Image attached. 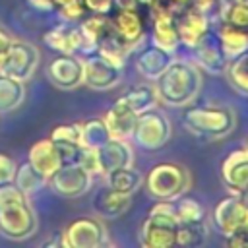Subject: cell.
I'll return each mask as SVG.
<instances>
[{"label":"cell","instance_id":"6da1fadb","mask_svg":"<svg viewBox=\"0 0 248 248\" xmlns=\"http://www.w3.org/2000/svg\"><path fill=\"white\" fill-rule=\"evenodd\" d=\"M39 219L29 196L14 182L0 186V232L12 240H25L37 232Z\"/></svg>","mask_w":248,"mask_h":248},{"label":"cell","instance_id":"7a4b0ae2","mask_svg":"<svg viewBox=\"0 0 248 248\" xmlns=\"http://www.w3.org/2000/svg\"><path fill=\"white\" fill-rule=\"evenodd\" d=\"M155 81L159 101L170 107H186L200 93L203 78L202 70L194 62L172 60Z\"/></svg>","mask_w":248,"mask_h":248},{"label":"cell","instance_id":"3957f363","mask_svg":"<svg viewBox=\"0 0 248 248\" xmlns=\"http://www.w3.org/2000/svg\"><path fill=\"white\" fill-rule=\"evenodd\" d=\"M188 107V105H186ZM182 122L188 132L205 138L221 140L236 126V114L229 107H188L182 112Z\"/></svg>","mask_w":248,"mask_h":248},{"label":"cell","instance_id":"277c9868","mask_svg":"<svg viewBox=\"0 0 248 248\" xmlns=\"http://www.w3.org/2000/svg\"><path fill=\"white\" fill-rule=\"evenodd\" d=\"M176 211L174 202L157 200L151 205L140 232V242L145 248H170L176 244Z\"/></svg>","mask_w":248,"mask_h":248},{"label":"cell","instance_id":"5b68a950","mask_svg":"<svg viewBox=\"0 0 248 248\" xmlns=\"http://www.w3.org/2000/svg\"><path fill=\"white\" fill-rule=\"evenodd\" d=\"M147 192L155 200H178L190 186V174L184 167L176 163H159L151 167L147 176L143 178Z\"/></svg>","mask_w":248,"mask_h":248},{"label":"cell","instance_id":"8992f818","mask_svg":"<svg viewBox=\"0 0 248 248\" xmlns=\"http://www.w3.org/2000/svg\"><path fill=\"white\" fill-rule=\"evenodd\" d=\"M172 128L165 112L149 108L136 118L132 140L143 149H159L170 140Z\"/></svg>","mask_w":248,"mask_h":248},{"label":"cell","instance_id":"52a82bcc","mask_svg":"<svg viewBox=\"0 0 248 248\" xmlns=\"http://www.w3.org/2000/svg\"><path fill=\"white\" fill-rule=\"evenodd\" d=\"M39 66V48L29 41H12L6 58L0 62V74L27 81Z\"/></svg>","mask_w":248,"mask_h":248},{"label":"cell","instance_id":"ba28073f","mask_svg":"<svg viewBox=\"0 0 248 248\" xmlns=\"http://www.w3.org/2000/svg\"><path fill=\"white\" fill-rule=\"evenodd\" d=\"M46 184L52 188L54 194L62 198H79L91 188L93 174L87 172L76 161H72V163H64L52 176H48Z\"/></svg>","mask_w":248,"mask_h":248},{"label":"cell","instance_id":"9c48e42d","mask_svg":"<svg viewBox=\"0 0 248 248\" xmlns=\"http://www.w3.org/2000/svg\"><path fill=\"white\" fill-rule=\"evenodd\" d=\"M68 248H99L108 242L107 229L97 217H79L62 231Z\"/></svg>","mask_w":248,"mask_h":248},{"label":"cell","instance_id":"30bf717a","mask_svg":"<svg viewBox=\"0 0 248 248\" xmlns=\"http://www.w3.org/2000/svg\"><path fill=\"white\" fill-rule=\"evenodd\" d=\"M213 223L223 236L248 227V200L238 194L223 198L213 209Z\"/></svg>","mask_w":248,"mask_h":248},{"label":"cell","instance_id":"8fae6325","mask_svg":"<svg viewBox=\"0 0 248 248\" xmlns=\"http://www.w3.org/2000/svg\"><path fill=\"white\" fill-rule=\"evenodd\" d=\"M120 70L99 52H91L83 60V83L95 91L112 89L120 81Z\"/></svg>","mask_w":248,"mask_h":248},{"label":"cell","instance_id":"7c38bea8","mask_svg":"<svg viewBox=\"0 0 248 248\" xmlns=\"http://www.w3.org/2000/svg\"><path fill=\"white\" fill-rule=\"evenodd\" d=\"M174 21H176V31H178L180 45H184L188 48H192L209 31L207 12H202L192 4L178 10L174 14Z\"/></svg>","mask_w":248,"mask_h":248},{"label":"cell","instance_id":"4fadbf2b","mask_svg":"<svg viewBox=\"0 0 248 248\" xmlns=\"http://www.w3.org/2000/svg\"><path fill=\"white\" fill-rule=\"evenodd\" d=\"M190 50L194 54V64L200 70H205L209 74H221V72H225V68L229 64V58L225 56V52L221 48L217 33H213V31H207Z\"/></svg>","mask_w":248,"mask_h":248},{"label":"cell","instance_id":"5bb4252c","mask_svg":"<svg viewBox=\"0 0 248 248\" xmlns=\"http://www.w3.org/2000/svg\"><path fill=\"white\" fill-rule=\"evenodd\" d=\"M221 178L232 194L248 200V149H236L227 155L221 165Z\"/></svg>","mask_w":248,"mask_h":248},{"label":"cell","instance_id":"9a60e30c","mask_svg":"<svg viewBox=\"0 0 248 248\" xmlns=\"http://www.w3.org/2000/svg\"><path fill=\"white\" fill-rule=\"evenodd\" d=\"M50 81L60 89H76L83 83V60L74 54H60L50 60L46 70Z\"/></svg>","mask_w":248,"mask_h":248},{"label":"cell","instance_id":"2e32d148","mask_svg":"<svg viewBox=\"0 0 248 248\" xmlns=\"http://www.w3.org/2000/svg\"><path fill=\"white\" fill-rule=\"evenodd\" d=\"M97 159H99V174L105 176L114 169L132 165L134 163V151H132L128 140L110 138L101 147H97Z\"/></svg>","mask_w":248,"mask_h":248},{"label":"cell","instance_id":"e0dca14e","mask_svg":"<svg viewBox=\"0 0 248 248\" xmlns=\"http://www.w3.org/2000/svg\"><path fill=\"white\" fill-rule=\"evenodd\" d=\"M45 45H48L52 50L60 54H74L78 50H83V35L79 25H74L72 21H64L50 31L43 35Z\"/></svg>","mask_w":248,"mask_h":248},{"label":"cell","instance_id":"ac0fdd59","mask_svg":"<svg viewBox=\"0 0 248 248\" xmlns=\"http://www.w3.org/2000/svg\"><path fill=\"white\" fill-rule=\"evenodd\" d=\"M151 43L159 48H165L169 52H174L180 45L174 14L169 8L155 6V19H153V31H151Z\"/></svg>","mask_w":248,"mask_h":248},{"label":"cell","instance_id":"d6986e66","mask_svg":"<svg viewBox=\"0 0 248 248\" xmlns=\"http://www.w3.org/2000/svg\"><path fill=\"white\" fill-rule=\"evenodd\" d=\"M27 161H29L46 180H48V176H52V174L64 165L62 151H60V147H58L50 138L33 143L31 149H29Z\"/></svg>","mask_w":248,"mask_h":248},{"label":"cell","instance_id":"ffe728a7","mask_svg":"<svg viewBox=\"0 0 248 248\" xmlns=\"http://www.w3.org/2000/svg\"><path fill=\"white\" fill-rule=\"evenodd\" d=\"M136 118H138V114L120 99H116L112 103V107L107 110V114L103 116L107 128L110 132V138H116V140H130L132 138Z\"/></svg>","mask_w":248,"mask_h":248},{"label":"cell","instance_id":"44dd1931","mask_svg":"<svg viewBox=\"0 0 248 248\" xmlns=\"http://www.w3.org/2000/svg\"><path fill=\"white\" fill-rule=\"evenodd\" d=\"M130 200H132L130 194H124V192H118L110 186H105L97 192V196L93 200V207L101 217L116 219V217H120L122 213L128 211Z\"/></svg>","mask_w":248,"mask_h":248},{"label":"cell","instance_id":"7402d4cb","mask_svg":"<svg viewBox=\"0 0 248 248\" xmlns=\"http://www.w3.org/2000/svg\"><path fill=\"white\" fill-rule=\"evenodd\" d=\"M170 62H172V52L153 45V46L141 50V54L136 58V70L141 74V78L155 81L167 70V66Z\"/></svg>","mask_w":248,"mask_h":248},{"label":"cell","instance_id":"603a6c76","mask_svg":"<svg viewBox=\"0 0 248 248\" xmlns=\"http://www.w3.org/2000/svg\"><path fill=\"white\" fill-rule=\"evenodd\" d=\"M83 35V52H95L99 41L112 31V19L108 14H93L79 23Z\"/></svg>","mask_w":248,"mask_h":248},{"label":"cell","instance_id":"cb8c5ba5","mask_svg":"<svg viewBox=\"0 0 248 248\" xmlns=\"http://www.w3.org/2000/svg\"><path fill=\"white\" fill-rule=\"evenodd\" d=\"M114 31L132 46H136L143 39V21L138 10H118L116 16L110 17Z\"/></svg>","mask_w":248,"mask_h":248},{"label":"cell","instance_id":"d4e9b609","mask_svg":"<svg viewBox=\"0 0 248 248\" xmlns=\"http://www.w3.org/2000/svg\"><path fill=\"white\" fill-rule=\"evenodd\" d=\"M132 48H134V46H132L130 43H126V41L114 31V25H112V31L107 33V35L99 41L95 52H99L101 56H105L107 60H110L114 66L122 68L124 62H126V56L130 54Z\"/></svg>","mask_w":248,"mask_h":248},{"label":"cell","instance_id":"484cf974","mask_svg":"<svg viewBox=\"0 0 248 248\" xmlns=\"http://www.w3.org/2000/svg\"><path fill=\"white\" fill-rule=\"evenodd\" d=\"M215 33H217L221 48L229 60L238 56L240 52H244L248 48V31H244V29H238V27L229 25V23H221V27Z\"/></svg>","mask_w":248,"mask_h":248},{"label":"cell","instance_id":"4316f807","mask_svg":"<svg viewBox=\"0 0 248 248\" xmlns=\"http://www.w3.org/2000/svg\"><path fill=\"white\" fill-rule=\"evenodd\" d=\"M107 176V186L118 190V192H124V194H136L141 184H143V176L138 169H134L132 165L128 167H120V169H114L110 170Z\"/></svg>","mask_w":248,"mask_h":248},{"label":"cell","instance_id":"83f0119b","mask_svg":"<svg viewBox=\"0 0 248 248\" xmlns=\"http://www.w3.org/2000/svg\"><path fill=\"white\" fill-rule=\"evenodd\" d=\"M118 99L124 101L138 116H140L141 112L149 110V108H155V107H157V101H159L155 87H151V85H147V83L134 85L132 89H128V91H126L122 97H118Z\"/></svg>","mask_w":248,"mask_h":248},{"label":"cell","instance_id":"f1b7e54d","mask_svg":"<svg viewBox=\"0 0 248 248\" xmlns=\"http://www.w3.org/2000/svg\"><path fill=\"white\" fill-rule=\"evenodd\" d=\"M25 99V85L21 79L0 74V112L16 110Z\"/></svg>","mask_w":248,"mask_h":248},{"label":"cell","instance_id":"f546056e","mask_svg":"<svg viewBox=\"0 0 248 248\" xmlns=\"http://www.w3.org/2000/svg\"><path fill=\"white\" fill-rule=\"evenodd\" d=\"M108 140H110V132L103 118H89L85 122H79V143L83 147L97 149Z\"/></svg>","mask_w":248,"mask_h":248},{"label":"cell","instance_id":"4dcf8cb0","mask_svg":"<svg viewBox=\"0 0 248 248\" xmlns=\"http://www.w3.org/2000/svg\"><path fill=\"white\" fill-rule=\"evenodd\" d=\"M227 78L229 83L242 95H248V48L244 52H240L238 56L231 58L227 68Z\"/></svg>","mask_w":248,"mask_h":248},{"label":"cell","instance_id":"1f68e13d","mask_svg":"<svg viewBox=\"0 0 248 248\" xmlns=\"http://www.w3.org/2000/svg\"><path fill=\"white\" fill-rule=\"evenodd\" d=\"M14 184L29 196V194L41 190L43 186H46V178H45L29 161H25V163L17 165L16 176H14Z\"/></svg>","mask_w":248,"mask_h":248},{"label":"cell","instance_id":"d6a6232c","mask_svg":"<svg viewBox=\"0 0 248 248\" xmlns=\"http://www.w3.org/2000/svg\"><path fill=\"white\" fill-rule=\"evenodd\" d=\"M219 17H221V23H229V25L248 31V4L246 2H240V0L219 2Z\"/></svg>","mask_w":248,"mask_h":248},{"label":"cell","instance_id":"836d02e7","mask_svg":"<svg viewBox=\"0 0 248 248\" xmlns=\"http://www.w3.org/2000/svg\"><path fill=\"white\" fill-rule=\"evenodd\" d=\"M174 211H176V219L178 223H203V207L200 205L198 200L194 198H186L180 196L178 200H174Z\"/></svg>","mask_w":248,"mask_h":248},{"label":"cell","instance_id":"e575fe53","mask_svg":"<svg viewBox=\"0 0 248 248\" xmlns=\"http://www.w3.org/2000/svg\"><path fill=\"white\" fill-rule=\"evenodd\" d=\"M205 242L203 223H178L176 227V244L178 246H200Z\"/></svg>","mask_w":248,"mask_h":248},{"label":"cell","instance_id":"d590c367","mask_svg":"<svg viewBox=\"0 0 248 248\" xmlns=\"http://www.w3.org/2000/svg\"><path fill=\"white\" fill-rule=\"evenodd\" d=\"M76 163L81 165L87 172L91 174H99V159H97V149L91 147H79L78 155H76Z\"/></svg>","mask_w":248,"mask_h":248},{"label":"cell","instance_id":"8d00e7d4","mask_svg":"<svg viewBox=\"0 0 248 248\" xmlns=\"http://www.w3.org/2000/svg\"><path fill=\"white\" fill-rule=\"evenodd\" d=\"M16 169H17L16 161H14L8 153H2V151H0V186L14 182Z\"/></svg>","mask_w":248,"mask_h":248},{"label":"cell","instance_id":"74e56055","mask_svg":"<svg viewBox=\"0 0 248 248\" xmlns=\"http://www.w3.org/2000/svg\"><path fill=\"white\" fill-rule=\"evenodd\" d=\"M60 17L64 21H79L83 16H85V8H83V2H76V4H68V6H60L56 8Z\"/></svg>","mask_w":248,"mask_h":248},{"label":"cell","instance_id":"f35d334b","mask_svg":"<svg viewBox=\"0 0 248 248\" xmlns=\"http://www.w3.org/2000/svg\"><path fill=\"white\" fill-rule=\"evenodd\" d=\"M85 12L91 14H110V10L114 8L112 0H81Z\"/></svg>","mask_w":248,"mask_h":248},{"label":"cell","instance_id":"ab89813d","mask_svg":"<svg viewBox=\"0 0 248 248\" xmlns=\"http://www.w3.org/2000/svg\"><path fill=\"white\" fill-rule=\"evenodd\" d=\"M225 238H227V246L231 248H248V227L238 229Z\"/></svg>","mask_w":248,"mask_h":248},{"label":"cell","instance_id":"60d3db41","mask_svg":"<svg viewBox=\"0 0 248 248\" xmlns=\"http://www.w3.org/2000/svg\"><path fill=\"white\" fill-rule=\"evenodd\" d=\"M12 37L4 31V29H0V62L6 58V54H8V50H10V46H12Z\"/></svg>","mask_w":248,"mask_h":248},{"label":"cell","instance_id":"b9f144b4","mask_svg":"<svg viewBox=\"0 0 248 248\" xmlns=\"http://www.w3.org/2000/svg\"><path fill=\"white\" fill-rule=\"evenodd\" d=\"M31 6H35L37 10H54V0H29Z\"/></svg>","mask_w":248,"mask_h":248},{"label":"cell","instance_id":"7bdbcfd3","mask_svg":"<svg viewBox=\"0 0 248 248\" xmlns=\"http://www.w3.org/2000/svg\"><path fill=\"white\" fill-rule=\"evenodd\" d=\"M45 246H66V242H64V234H62V232H56L52 238H48V240L45 242Z\"/></svg>","mask_w":248,"mask_h":248},{"label":"cell","instance_id":"ee69618b","mask_svg":"<svg viewBox=\"0 0 248 248\" xmlns=\"http://www.w3.org/2000/svg\"><path fill=\"white\" fill-rule=\"evenodd\" d=\"M76 2H81V0H54V8L68 6V4H76Z\"/></svg>","mask_w":248,"mask_h":248},{"label":"cell","instance_id":"f6af8a7d","mask_svg":"<svg viewBox=\"0 0 248 248\" xmlns=\"http://www.w3.org/2000/svg\"><path fill=\"white\" fill-rule=\"evenodd\" d=\"M138 2V6H149V8H153L159 0H136Z\"/></svg>","mask_w":248,"mask_h":248},{"label":"cell","instance_id":"bcb514c9","mask_svg":"<svg viewBox=\"0 0 248 248\" xmlns=\"http://www.w3.org/2000/svg\"><path fill=\"white\" fill-rule=\"evenodd\" d=\"M217 2H225V0H217ZM240 2H246L248 4V0H240Z\"/></svg>","mask_w":248,"mask_h":248},{"label":"cell","instance_id":"7dc6e473","mask_svg":"<svg viewBox=\"0 0 248 248\" xmlns=\"http://www.w3.org/2000/svg\"><path fill=\"white\" fill-rule=\"evenodd\" d=\"M246 149H248V141H246Z\"/></svg>","mask_w":248,"mask_h":248}]
</instances>
